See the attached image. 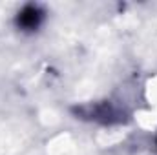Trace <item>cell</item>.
Listing matches in <instances>:
<instances>
[{
	"mask_svg": "<svg viewBox=\"0 0 157 155\" xmlns=\"http://www.w3.org/2000/svg\"><path fill=\"white\" fill-rule=\"evenodd\" d=\"M75 113L80 119H88V120H95L101 124H117L124 120L122 110H119L117 106L110 100H102V102H93V104H86L75 108Z\"/></svg>",
	"mask_w": 157,
	"mask_h": 155,
	"instance_id": "cell-1",
	"label": "cell"
},
{
	"mask_svg": "<svg viewBox=\"0 0 157 155\" xmlns=\"http://www.w3.org/2000/svg\"><path fill=\"white\" fill-rule=\"evenodd\" d=\"M44 20V11L40 9L39 6L35 4H29V6H24L18 15H17V26L22 29V31H35L42 24Z\"/></svg>",
	"mask_w": 157,
	"mask_h": 155,
	"instance_id": "cell-2",
	"label": "cell"
}]
</instances>
